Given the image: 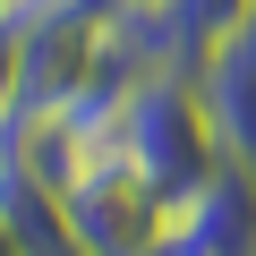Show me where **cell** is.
Returning <instances> with one entry per match:
<instances>
[{
    "label": "cell",
    "instance_id": "3",
    "mask_svg": "<svg viewBox=\"0 0 256 256\" xmlns=\"http://www.w3.org/2000/svg\"><path fill=\"white\" fill-rule=\"evenodd\" d=\"M162 256H256V171L222 154L205 171V188H188L171 205Z\"/></svg>",
    "mask_w": 256,
    "mask_h": 256
},
{
    "label": "cell",
    "instance_id": "7",
    "mask_svg": "<svg viewBox=\"0 0 256 256\" xmlns=\"http://www.w3.org/2000/svg\"><path fill=\"white\" fill-rule=\"evenodd\" d=\"M18 111V18H0V120Z\"/></svg>",
    "mask_w": 256,
    "mask_h": 256
},
{
    "label": "cell",
    "instance_id": "9",
    "mask_svg": "<svg viewBox=\"0 0 256 256\" xmlns=\"http://www.w3.org/2000/svg\"><path fill=\"white\" fill-rule=\"evenodd\" d=\"M0 18H9V0H0Z\"/></svg>",
    "mask_w": 256,
    "mask_h": 256
},
{
    "label": "cell",
    "instance_id": "4",
    "mask_svg": "<svg viewBox=\"0 0 256 256\" xmlns=\"http://www.w3.org/2000/svg\"><path fill=\"white\" fill-rule=\"evenodd\" d=\"M196 102H205V120H214L222 154L256 171V18L196 60Z\"/></svg>",
    "mask_w": 256,
    "mask_h": 256
},
{
    "label": "cell",
    "instance_id": "2",
    "mask_svg": "<svg viewBox=\"0 0 256 256\" xmlns=\"http://www.w3.org/2000/svg\"><path fill=\"white\" fill-rule=\"evenodd\" d=\"M18 18V111L9 120H52L102 77V26L111 0H26Z\"/></svg>",
    "mask_w": 256,
    "mask_h": 256
},
{
    "label": "cell",
    "instance_id": "8",
    "mask_svg": "<svg viewBox=\"0 0 256 256\" xmlns=\"http://www.w3.org/2000/svg\"><path fill=\"white\" fill-rule=\"evenodd\" d=\"M0 256H26V248H18V230H9V222H0Z\"/></svg>",
    "mask_w": 256,
    "mask_h": 256
},
{
    "label": "cell",
    "instance_id": "1",
    "mask_svg": "<svg viewBox=\"0 0 256 256\" xmlns=\"http://www.w3.org/2000/svg\"><path fill=\"white\" fill-rule=\"evenodd\" d=\"M111 146L128 154V171H137L162 205H180L188 188H205V171L222 162V137H214V120L196 102V77H146V86H128Z\"/></svg>",
    "mask_w": 256,
    "mask_h": 256
},
{
    "label": "cell",
    "instance_id": "6",
    "mask_svg": "<svg viewBox=\"0 0 256 256\" xmlns=\"http://www.w3.org/2000/svg\"><path fill=\"white\" fill-rule=\"evenodd\" d=\"M154 9L171 18V34H180V52H188V77H196V60L256 18V0H154Z\"/></svg>",
    "mask_w": 256,
    "mask_h": 256
},
{
    "label": "cell",
    "instance_id": "5",
    "mask_svg": "<svg viewBox=\"0 0 256 256\" xmlns=\"http://www.w3.org/2000/svg\"><path fill=\"white\" fill-rule=\"evenodd\" d=\"M0 222L18 230L26 256H86V248H77V222H68V196H60L34 162H18L9 146H0Z\"/></svg>",
    "mask_w": 256,
    "mask_h": 256
}]
</instances>
